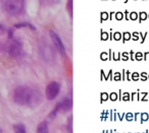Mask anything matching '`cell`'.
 Returning a JSON list of instances; mask_svg holds the SVG:
<instances>
[{
	"label": "cell",
	"instance_id": "6da1fadb",
	"mask_svg": "<svg viewBox=\"0 0 149 133\" xmlns=\"http://www.w3.org/2000/svg\"><path fill=\"white\" fill-rule=\"evenodd\" d=\"M13 100L21 106H33L40 102L41 96L37 90L28 86H19L13 92Z\"/></svg>",
	"mask_w": 149,
	"mask_h": 133
},
{
	"label": "cell",
	"instance_id": "7a4b0ae2",
	"mask_svg": "<svg viewBox=\"0 0 149 133\" xmlns=\"http://www.w3.org/2000/svg\"><path fill=\"white\" fill-rule=\"evenodd\" d=\"M25 5V0H6L5 1V10L10 15H17L23 11Z\"/></svg>",
	"mask_w": 149,
	"mask_h": 133
},
{
	"label": "cell",
	"instance_id": "3957f363",
	"mask_svg": "<svg viewBox=\"0 0 149 133\" xmlns=\"http://www.w3.org/2000/svg\"><path fill=\"white\" fill-rule=\"evenodd\" d=\"M59 92H60V85L56 81H52L50 82L46 87V98L49 100V101H52L55 98L58 96Z\"/></svg>",
	"mask_w": 149,
	"mask_h": 133
},
{
	"label": "cell",
	"instance_id": "277c9868",
	"mask_svg": "<svg viewBox=\"0 0 149 133\" xmlns=\"http://www.w3.org/2000/svg\"><path fill=\"white\" fill-rule=\"evenodd\" d=\"M8 53L11 56L12 58H17L20 57L22 54V45L20 42L15 41L13 43H11L8 47Z\"/></svg>",
	"mask_w": 149,
	"mask_h": 133
},
{
	"label": "cell",
	"instance_id": "5b68a950",
	"mask_svg": "<svg viewBox=\"0 0 149 133\" xmlns=\"http://www.w3.org/2000/svg\"><path fill=\"white\" fill-rule=\"evenodd\" d=\"M50 37H51V39L52 41H53L54 45L56 46V48L59 50V52H60L62 55H66V50H64V44H62V42L60 41V39H59V37L57 36L54 31H50Z\"/></svg>",
	"mask_w": 149,
	"mask_h": 133
},
{
	"label": "cell",
	"instance_id": "8992f818",
	"mask_svg": "<svg viewBox=\"0 0 149 133\" xmlns=\"http://www.w3.org/2000/svg\"><path fill=\"white\" fill-rule=\"evenodd\" d=\"M57 105H58L60 111L66 112L69 111V110H71L72 108V100L69 99V98H66V99H64L61 102L57 103Z\"/></svg>",
	"mask_w": 149,
	"mask_h": 133
},
{
	"label": "cell",
	"instance_id": "52a82bcc",
	"mask_svg": "<svg viewBox=\"0 0 149 133\" xmlns=\"http://www.w3.org/2000/svg\"><path fill=\"white\" fill-rule=\"evenodd\" d=\"M37 133H49L48 124L46 121H42L37 127Z\"/></svg>",
	"mask_w": 149,
	"mask_h": 133
},
{
	"label": "cell",
	"instance_id": "ba28073f",
	"mask_svg": "<svg viewBox=\"0 0 149 133\" xmlns=\"http://www.w3.org/2000/svg\"><path fill=\"white\" fill-rule=\"evenodd\" d=\"M13 129H15V133H27L26 127L23 124H17V125L13 126Z\"/></svg>",
	"mask_w": 149,
	"mask_h": 133
},
{
	"label": "cell",
	"instance_id": "9c48e42d",
	"mask_svg": "<svg viewBox=\"0 0 149 133\" xmlns=\"http://www.w3.org/2000/svg\"><path fill=\"white\" fill-rule=\"evenodd\" d=\"M23 27H30L31 29H35V28L33 27V26H31L30 24H28V22H23V24H15V28H23Z\"/></svg>",
	"mask_w": 149,
	"mask_h": 133
},
{
	"label": "cell",
	"instance_id": "30bf717a",
	"mask_svg": "<svg viewBox=\"0 0 149 133\" xmlns=\"http://www.w3.org/2000/svg\"><path fill=\"white\" fill-rule=\"evenodd\" d=\"M147 119H148V115H147V114H143V115H142V121L141 122H144V121H146Z\"/></svg>",
	"mask_w": 149,
	"mask_h": 133
},
{
	"label": "cell",
	"instance_id": "8fae6325",
	"mask_svg": "<svg viewBox=\"0 0 149 133\" xmlns=\"http://www.w3.org/2000/svg\"><path fill=\"white\" fill-rule=\"evenodd\" d=\"M4 31H5L4 27H3L2 24H0V36H1L2 34H4Z\"/></svg>",
	"mask_w": 149,
	"mask_h": 133
},
{
	"label": "cell",
	"instance_id": "7c38bea8",
	"mask_svg": "<svg viewBox=\"0 0 149 133\" xmlns=\"http://www.w3.org/2000/svg\"><path fill=\"white\" fill-rule=\"evenodd\" d=\"M69 125V124H68ZM68 130H70L72 132V119H70V126H68Z\"/></svg>",
	"mask_w": 149,
	"mask_h": 133
},
{
	"label": "cell",
	"instance_id": "4fadbf2b",
	"mask_svg": "<svg viewBox=\"0 0 149 133\" xmlns=\"http://www.w3.org/2000/svg\"><path fill=\"white\" fill-rule=\"evenodd\" d=\"M107 99V94H102V100L104 101V100H106Z\"/></svg>",
	"mask_w": 149,
	"mask_h": 133
},
{
	"label": "cell",
	"instance_id": "5bb4252c",
	"mask_svg": "<svg viewBox=\"0 0 149 133\" xmlns=\"http://www.w3.org/2000/svg\"><path fill=\"white\" fill-rule=\"evenodd\" d=\"M128 120H129V121H131V120H132V114H129V115H128Z\"/></svg>",
	"mask_w": 149,
	"mask_h": 133
},
{
	"label": "cell",
	"instance_id": "9a60e30c",
	"mask_svg": "<svg viewBox=\"0 0 149 133\" xmlns=\"http://www.w3.org/2000/svg\"><path fill=\"white\" fill-rule=\"evenodd\" d=\"M115 99H117V98H115V94H111V100H113V101H115Z\"/></svg>",
	"mask_w": 149,
	"mask_h": 133
},
{
	"label": "cell",
	"instance_id": "2e32d148",
	"mask_svg": "<svg viewBox=\"0 0 149 133\" xmlns=\"http://www.w3.org/2000/svg\"><path fill=\"white\" fill-rule=\"evenodd\" d=\"M0 133H2V130H1V129H0Z\"/></svg>",
	"mask_w": 149,
	"mask_h": 133
}]
</instances>
